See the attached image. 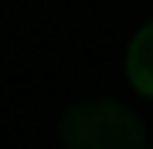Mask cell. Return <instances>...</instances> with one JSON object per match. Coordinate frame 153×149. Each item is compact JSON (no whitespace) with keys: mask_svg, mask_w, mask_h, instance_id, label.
Listing matches in <instances>:
<instances>
[{"mask_svg":"<svg viewBox=\"0 0 153 149\" xmlns=\"http://www.w3.org/2000/svg\"><path fill=\"white\" fill-rule=\"evenodd\" d=\"M126 71H129L133 88L153 98V21L133 37L129 54H126Z\"/></svg>","mask_w":153,"mask_h":149,"instance_id":"2","label":"cell"},{"mask_svg":"<svg viewBox=\"0 0 153 149\" xmlns=\"http://www.w3.org/2000/svg\"><path fill=\"white\" fill-rule=\"evenodd\" d=\"M65 149H143L146 129L133 109L119 102H85L61 115Z\"/></svg>","mask_w":153,"mask_h":149,"instance_id":"1","label":"cell"}]
</instances>
